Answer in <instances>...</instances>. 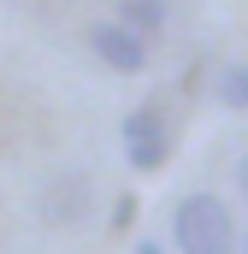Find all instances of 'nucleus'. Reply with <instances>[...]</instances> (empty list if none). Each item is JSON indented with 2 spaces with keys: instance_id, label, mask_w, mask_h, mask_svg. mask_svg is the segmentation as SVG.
I'll return each instance as SVG.
<instances>
[{
  "instance_id": "1a4fd4ad",
  "label": "nucleus",
  "mask_w": 248,
  "mask_h": 254,
  "mask_svg": "<svg viewBox=\"0 0 248 254\" xmlns=\"http://www.w3.org/2000/svg\"><path fill=\"white\" fill-rule=\"evenodd\" d=\"M237 249H243V254H248V237H237Z\"/></svg>"
},
{
  "instance_id": "39448f33",
  "label": "nucleus",
  "mask_w": 248,
  "mask_h": 254,
  "mask_svg": "<svg viewBox=\"0 0 248 254\" xmlns=\"http://www.w3.org/2000/svg\"><path fill=\"white\" fill-rule=\"evenodd\" d=\"M219 101L231 113H248V65H225L219 71Z\"/></svg>"
},
{
  "instance_id": "0eeeda50",
  "label": "nucleus",
  "mask_w": 248,
  "mask_h": 254,
  "mask_svg": "<svg viewBox=\"0 0 248 254\" xmlns=\"http://www.w3.org/2000/svg\"><path fill=\"white\" fill-rule=\"evenodd\" d=\"M237 184H243V195H248V160H243V166H237Z\"/></svg>"
},
{
  "instance_id": "7ed1b4c3",
  "label": "nucleus",
  "mask_w": 248,
  "mask_h": 254,
  "mask_svg": "<svg viewBox=\"0 0 248 254\" xmlns=\"http://www.w3.org/2000/svg\"><path fill=\"white\" fill-rule=\"evenodd\" d=\"M89 48H95V60L107 65V71H124V77L148 71V42H142L136 30H124L119 18L95 24V30H89Z\"/></svg>"
},
{
  "instance_id": "6e6552de",
  "label": "nucleus",
  "mask_w": 248,
  "mask_h": 254,
  "mask_svg": "<svg viewBox=\"0 0 248 254\" xmlns=\"http://www.w3.org/2000/svg\"><path fill=\"white\" fill-rule=\"evenodd\" d=\"M136 254H160V243H142V249H136Z\"/></svg>"
},
{
  "instance_id": "423d86ee",
  "label": "nucleus",
  "mask_w": 248,
  "mask_h": 254,
  "mask_svg": "<svg viewBox=\"0 0 248 254\" xmlns=\"http://www.w3.org/2000/svg\"><path fill=\"white\" fill-rule=\"evenodd\" d=\"M136 225V195H119L113 201V231H130Z\"/></svg>"
},
{
  "instance_id": "f257e3e1",
  "label": "nucleus",
  "mask_w": 248,
  "mask_h": 254,
  "mask_svg": "<svg viewBox=\"0 0 248 254\" xmlns=\"http://www.w3.org/2000/svg\"><path fill=\"white\" fill-rule=\"evenodd\" d=\"M172 243L184 254H237V225L219 195H184L172 219Z\"/></svg>"
},
{
  "instance_id": "20e7f679",
  "label": "nucleus",
  "mask_w": 248,
  "mask_h": 254,
  "mask_svg": "<svg viewBox=\"0 0 248 254\" xmlns=\"http://www.w3.org/2000/svg\"><path fill=\"white\" fill-rule=\"evenodd\" d=\"M119 24L136 30L142 42L160 36V30H166V0H119Z\"/></svg>"
},
{
  "instance_id": "f03ea898",
  "label": "nucleus",
  "mask_w": 248,
  "mask_h": 254,
  "mask_svg": "<svg viewBox=\"0 0 248 254\" xmlns=\"http://www.w3.org/2000/svg\"><path fill=\"white\" fill-rule=\"evenodd\" d=\"M119 142H124V160H130L136 172H160V166L172 160V130H166V119H160L154 107H136V113H124Z\"/></svg>"
}]
</instances>
